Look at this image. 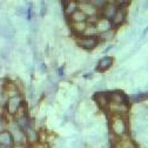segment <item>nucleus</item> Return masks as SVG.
I'll return each mask as SVG.
<instances>
[{"label":"nucleus","mask_w":148,"mask_h":148,"mask_svg":"<svg viewBox=\"0 0 148 148\" xmlns=\"http://www.w3.org/2000/svg\"><path fill=\"white\" fill-rule=\"evenodd\" d=\"M78 45L84 48V49H87V51H90L95 48L98 45H99V38L97 35H93V34H89V35H78V40H77Z\"/></svg>","instance_id":"nucleus-1"},{"label":"nucleus","mask_w":148,"mask_h":148,"mask_svg":"<svg viewBox=\"0 0 148 148\" xmlns=\"http://www.w3.org/2000/svg\"><path fill=\"white\" fill-rule=\"evenodd\" d=\"M94 100L98 102L99 107L105 109V108H108V105L110 102V99H109V92H99V93L94 94Z\"/></svg>","instance_id":"nucleus-2"},{"label":"nucleus","mask_w":148,"mask_h":148,"mask_svg":"<svg viewBox=\"0 0 148 148\" xmlns=\"http://www.w3.org/2000/svg\"><path fill=\"white\" fill-rule=\"evenodd\" d=\"M113 57H105V58H102V59H100V61H99V64H98V66H97V72H105V71H107L108 68H110L112 67V65H113Z\"/></svg>","instance_id":"nucleus-3"},{"label":"nucleus","mask_w":148,"mask_h":148,"mask_svg":"<svg viewBox=\"0 0 148 148\" xmlns=\"http://www.w3.org/2000/svg\"><path fill=\"white\" fill-rule=\"evenodd\" d=\"M118 11V6L114 4H108L106 3L103 6V16L107 18L108 20H113V18Z\"/></svg>","instance_id":"nucleus-4"}]
</instances>
